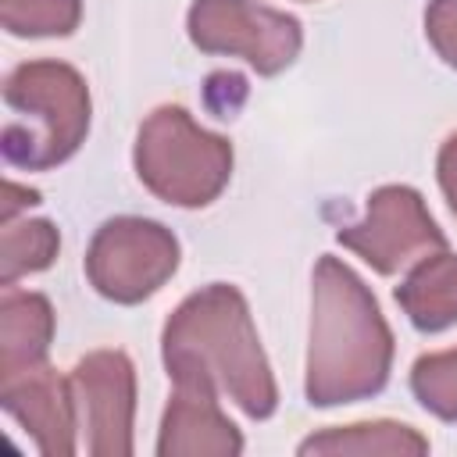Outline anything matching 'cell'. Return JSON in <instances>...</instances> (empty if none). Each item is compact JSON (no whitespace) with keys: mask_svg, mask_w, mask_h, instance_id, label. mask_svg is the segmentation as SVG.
Listing matches in <instances>:
<instances>
[{"mask_svg":"<svg viewBox=\"0 0 457 457\" xmlns=\"http://www.w3.org/2000/svg\"><path fill=\"white\" fill-rule=\"evenodd\" d=\"M336 239L353 250L378 275H396L421 257L446 250L439 225L432 221L425 200L411 186H382L368 196V211L361 221L343 225Z\"/></svg>","mask_w":457,"mask_h":457,"instance_id":"obj_7","label":"cell"},{"mask_svg":"<svg viewBox=\"0 0 457 457\" xmlns=\"http://www.w3.org/2000/svg\"><path fill=\"white\" fill-rule=\"evenodd\" d=\"M161 353L171 378L200 375L214 382L218 393L253 421L271 418L278 407V386L261 350L250 307L228 282H211L171 311Z\"/></svg>","mask_w":457,"mask_h":457,"instance_id":"obj_2","label":"cell"},{"mask_svg":"<svg viewBox=\"0 0 457 457\" xmlns=\"http://www.w3.org/2000/svg\"><path fill=\"white\" fill-rule=\"evenodd\" d=\"M436 175H439V189L457 218V132L439 146V157H436Z\"/></svg>","mask_w":457,"mask_h":457,"instance_id":"obj_18","label":"cell"},{"mask_svg":"<svg viewBox=\"0 0 457 457\" xmlns=\"http://www.w3.org/2000/svg\"><path fill=\"white\" fill-rule=\"evenodd\" d=\"M54 339V307L43 293L4 286L0 296V382L46 361Z\"/></svg>","mask_w":457,"mask_h":457,"instance_id":"obj_11","label":"cell"},{"mask_svg":"<svg viewBox=\"0 0 457 457\" xmlns=\"http://www.w3.org/2000/svg\"><path fill=\"white\" fill-rule=\"evenodd\" d=\"M32 204H39V193H36V189L18 186V182H4V204H0L4 221H11L18 211H25V207H32Z\"/></svg>","mask_w":457,"mask_h":457,"instance_id":"obj_19","label":"cell"},{"mask_svg":"<svg viewBox=\"0 0 457 457\" xmlns=\"http://www.w3.org/2000/svg\"><path fill=\"white\" fill-rule=\"evenodd\" d=\"M179 268V239L150 218L121 214L96 228L86 250L89 286L114 303H139L154 296Z\"/></svg>","mask_w":457,"mask_h":457,"instance_id":"obj_5","label":"cell"},{"mask_svg":"<svg viewBox=\"0 0 457 457\" xmlns=\"http://www.w3.org/2000/svg\"><path fill=\"white\" fill-rule=\"evenodd\" d=\"M0 21L11 36H71L82 0H0Z\"/></svg>","mask_w":457,"mask_h":457,"instance_id":"obj_15","label":"cell"},{"mask_svg":"<svg viewBox=\"0 0 457 457\" xmlns=\"http://www.w3.org/2000/svg\"><path fill=\"white\" fill-rule=\"evenodd\" d=\"M136 175L164 204L204 207L232 179V146L193 121L179 104L146 114L136 136Z\"/></svg>","mask_w":457,"mask_h":457,"instance_id":"obj_4","label":"cell"},{"mask_svg":"<svg viewBox=\"0 0 457 457\" xmlns=\"http://www.w3.org/2000/svg\"><path fill=\"white\" fill-rule=\"evenodd\" d=\"M7 121L0 150L7 164L46 171L64 164L89 132V86L64 61H25L4 79Z\"/></svg>","mask_w":457,"mask_h":457,"instance_id":"obj_3","label":"cell"},{"mask_svg":"<svg viewBox=\"0 0 457 457\" xmlns=\"http://www.w3.org/2000/svg\"><path fill=\"white\" fill-rule=\"evenodd\" d=\"M411 393L428 414L457 421V346L418 357L411 368Z\"/></svg>","mask_w":457,"mask_h":457,"instance_id":"obj_16","label":"cell"},{"mask_svg":"<svg viewBox=\"0 0 457 457\" xmlns=\"http://www.w3.org/2000/svg\"><path fill=\"white\" fill-rule=\"evenodd\" d=\"M396 303L418 332H443L457 325V253L436 250L411 264L396 286Z\"/></svg>","mask_w":457,"mask_h":457,"instance_id":"obj_12","label":"cell"},{"mask_svg":"<svg viewBox=\"0 0 457 457\" xmlns=\"http://www.w3.org/2000/svg\"><path fill=\"white\" fill-rule=\"evenodd\" d=\"M186 29L204 54L243 57L257 75H278L303 46L300 21L257 0H193Z\"/></svg>","mask_w":457,"mask_h":457,"instance_id":"obj_6","label":"cell"},{"mask_svg":"<svg viewBox=\"0 0 457 457\" xmlns=\"http://www.w3.org/2000/svg\"><path fill=\"white\" fill-rule=\"evenodd\" d=\"M300 453H389V457H418L428 453V439L400 421H357L314 432L300 443Z\"/></svg>","mask_w":457,"mask_h":457,"instance_id":"obj_13","label":"cell"},{"mask_svg":"<svg viewBox=\"0 0 457 457\" xmlns=\"http://www.w3.org/2000/svg\"><path fill=\"white\" fill-rule=\"evenodd\" d=\"M175 393L168 396L157 453L161 457H236L243 450L239 428L225 418L218 386L200 375L171 378Z\"/></svg>","mask_w":457,"mask_h":457,"instance_id":"obj_9","label":"cell"},{"mask_svg":"<svg viewBox=\"0 0 457 457\" xmlns=\"http://www.w3.org/2000/svg\"><path fill=\"white\" fill-rule=\"evenodd\" d=\"M393 368V332L361 282L339 257H321L311 278V339L303 393L314 407L357 403L382 393Z\"/></svg>","mask_w":457,"mask_h":457,"instance_id":"obj_1","label":"cell"},{"mask_svg":"<svg viewBox=\"0 0 457 457\" xmlns=\"http://www.w3.org/2000/svg\"><path fill=\"white\" fill-rule=\"evenodd\" d=\"M0 403L32 436L39 453H46V457H71L79 450V443H75L79 421H75L71 386L54 368L39 364L32 371L4 378L0 382Z\"/></svg>","mask_w":457,"mask_h":457,"instance_id":"obj_10","label":"cell"},{"mask_svg":"<svg viewBox=\"0 0 457 457\" xmlns=\"http://www.w3.org/2000/svg\"><path fill=\"white\" fill-rule=\"evenodd\" d=\"M75 421L93 457H129L132 453V418H136V368L121 350L86 353L71 375Z\"/></svg>","mask_w":457,"mask_h":457,"instance_id":"obj_8","label":"cell"},{"mask_svg":"<svg viewBox=\"0 0 457 457\" xmlns=\"http://www.w3.org/2000/svg\"><path fill=\"white\" fill-rule=\"evenodd\" d=\"M425 36L432 50L457 68V0H428L425 7Z\"/></svg>","mask_w":457,"mask_h":457,"instance_id":"obj_17","label":"cell"},{"mask_svg":"<svg viewBox=\"0 0 457 457\" xmlns=\"http://www.w3.org/2000/svg\"><path fill=\"white\" fill-rule=\"evenodd\" d=\"M61 250V236L50 221L43 218H11L4 221V236H0V286H14L21 275L43 271L54 264Z\"/></svg>","mask_w":457,"mask_h":457,"instance_id":"obj_14","label":"cell"}]
</instances>
